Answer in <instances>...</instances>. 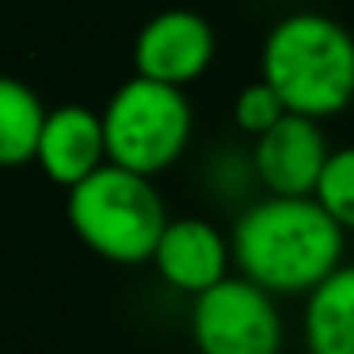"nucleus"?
<instances>
[{"mask_svg":"<svg viewBox=\"0 0 354 354\" xmlns=\"http://www.w3.org/2000/svg\"><path fill=\"white\" fill-rule=\"evenodd\" d=\"M191 339L198 354H282L286 324L278 297L244 274H229L191 301Z\"/></svg>","mask_w":354,"mask_h":354,"instance_id":"nucleus-5","label":"nucleus"},{"mask_svg":"<svg viewBox=\"0 0 354 354\" xmlns=\"http://www.w3.org/2000/svg\"><path fill=\"white\" fill-rule=\"evenodd\" d=\"M301 331L308 354H354V263H343L305 297Z\"/></svg>","mask_w":354,"mask_h":354,"instance_id":"nucleus-10","label":"nucleus"},{"mask_svg":"<svg viewBox=\"0 0 354 354\" xmlns=\"http://www.w3.org/2000/svg\"><path fill=\"white\" fill-rule=\"evenodd\" d=\"M100 115L111 164L145 179L176 168L194 133V111L183 88L145 77L122 80Z\"/></svg>","mask_w":354,"mask_h":354,"instance_id":"nucleus-4","label":"nucleus"},{"mask_svg":"<svg viewBox=\"0 0 354 354\" xmlns=\"http://www.w3.org/2000/svg\"><path fill=\"white\" fill-rule=\"evenodd\" d=\"M65 217L88 252L118 267L153 263L156 244L171 221L153 179L133 176L118 164H103L92 179L73 187L65 198Z\"/></svg>","mask_w":354,"mask_h":354,"instance_id":"nucleus-3","label":"nucleus"},{"mask_svg":"<svg viewBox=\"0 0 354 354\" xmlns=\"http://www.w3.org/2000/svg\"><path fill=\"white\" fill-rule=\"evenodd\" d=\"M232 263L274 297H308L343 267L346 232L316 198L248 202L232 221Z\"/></svg>","mask_w":354,"mask_h":354,"instance_id":"nucleus-1","label":"nucleus"},{"mask_svg":"<svg viewBox=\"0 0 354 354\" xmlns=\"http://www.w3.org/2000/svg\"><path fill=\"white\" fill-rule=\"evenodd\" d=\"M35 164L42 168V176L50 183L80 187L84 179H92L103 164H111L107 156V133H103V115L84 103H62L50 107L46 126L39 138V153Z\"/></svg>","mask_w":354,"mask_h":354,"instance_id":"nucleus-9","label":"nucleus"},{"mask_svg":"<svg viewBox=\"0 0 354 354\" xmlns=\"http://www.w3.org/2000/svg\"><path fill=\"white\" fill-rule=\"evenodd\" d=\"M153 267L171 290L194 301L229 278L232 240L206 217H171L156 244Z\"/></svg>","mask_w":354,"mask_h":354,"instance_id":"nucleus-8","label":"nucleus"},{"mask_svg":"<svg viewBox=\"0 0 354 354\" xmlns=\"http://www.w3.org/2000/svg\"><path fill=\"white\" fill-rule=\"evenodd\" d=\"M313 198L320 202L331 221L351 236L354 232V145L331 149L328 168H324Z\"/></svg>","mask_w":354,"mask_h":354,"instance_id":"nucleus-12","label":"nucleus"},{"mask_svg":"<svg viewBox=\"0 0 354 354\" xmlns=\"http://www.w3.org/2000/svg\"><path fill=\"white\" fill-rule=\"evenodd\" d=\"M331 145L324 126L301 115H286L274 130L252 141V168L263 194L274 198H313L324 168H328Z\"/></svg>","mask_w":354,"mask_h":354,"instance_id":"nucleus-7","label":"nucleus"},{"mask_svg":"<svg viewBox=\"0 0 354 354\" xmlns=\"http://www.w3.org/2000/svg\"><path fill=\"white\" fill-rule=\"evenodd\" d=\"M286 115H290V111H286L282 95H278L267 80H252V84H244L236 92V103H232V122H236V130L248 133L252 141L263 138L267 130H274Z\"/></svg>","mask_w":354,"mask_h":354,"instance_id":"nucleus-13","label":"nucleus"},{"mask_svg":"<svg viewBox=\"0 0 354 354\" xmlns=\"http://www.w3.org/2000/svg\"><path fill=\"white\" fill-rule=\"evenodd\" d=\"M50 107L27 80L0 73V168L35 164Z\"/></svg>","mask_w":354,"mask_h":354,"instance_id":"nucleus-11","label":"nucleus"},{"mask_svg":"<svg viewBox=\"0 0 354 354\" xmlns=\"http://www.w3.org/2000/svg\"><path fill=\"white\" fill-rule=\"evenodd\" d=\"M259 80L290 115L313 122L343 115L354 103V35L324 12H290L263 39Z\"/></svg>","mask_w":354,"mask_h":354,"instance_id":"nucleus-2","label":"nucleus"},{"mask_svg":"<svg viewBox=\"0 0 354 354\" xmlns=\"http://www.w3.org/2000/svg\"><path fill=\"white\" fill-rule=\"evenodd\" d=\"M217 54L209 19L194 8H164L141 24L133 39V77L183 88L206 77Z\"/></svg>","mask_w":354,"mask_h":354,"instance_id":"nucleus-6","label":"nucleus"}]
</instances>
